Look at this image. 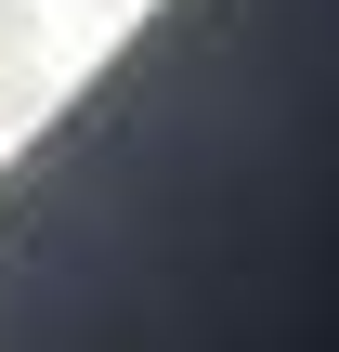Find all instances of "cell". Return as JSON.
I'll return each instance as SVG.
<instances>
[]
</instances>
